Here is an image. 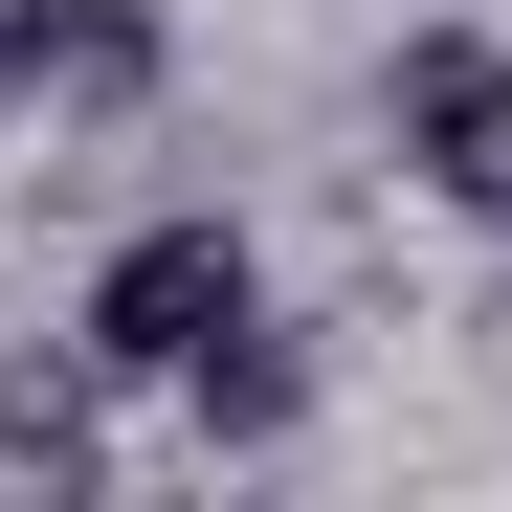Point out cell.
Wrapping results in <instances>:
<instances>
[{"instance_id": "cell-1", "label": "cell", "mask_w": 512, "mask_h": 512, "mask_svg": "<svg viewBox=\"0 0 512 512\" xmlns=\"http://www.w3.org/2000/svg\"><path fill=\"white\" fill-rule=\"evenodd\" d=\"M245 312H268V245H245L223 201H156V223H112V268H90V312H67V334H90L112 379H201Z\"/></svg>"}, {"instance_id": "cell-2", "label": "cell", "mask_w": 512, "mask_h": 512, "mask_svg": "<svg viewBox=\"0 0 512 512\" xmlns=\"http://www.w3.org/2000/svg\"><path fill=\"white\" fill-rule=\"evenodd\" d=\"M379 134H401V179H423V201L512 223V45H490V23H401V67H379Z\"/></svg>"}, {"instance_id": "cell-3", "label": "cell", "mask_w": 512, "mask_h": 512, "mask_svg": "<svg viewBox=\"0 0 512 512\" xmlns=\"http://www.w3.org/2000/svg\"><path fill=\"white\" fill-rule=\"evenodd\" d=\"M0 90L23 112H134L156 90V0H0Z\"/></svg>"}, {"instance_id": "cell-4", "label": "cell", "mask_w": 512, "mask_h": 512, "mask_svg": "<svg viewBox=\"0 0 512 512\" xmlns=\"http://www.w3.org/2000/svg\"><path fill=\"white\" fill-rule=\"evenodd\" d=\"M90 446H112V357H90V334H67V357H0V468L90 490Z\"/></svg>"}, {"instance_id": "cell-5", "label": "cell", "mask_w": 512, "mask_h": 512, "mask_svg": "<svg viewBox=\"0 0 512 512\" xmlns=\"http://www.w3.org/2000/svg\"><path fill=\"white\" fill-rule=\"evenodd\" d=\"M179 401H201V446H290V423H312V334H268V312H245Z\"/></svg>"}]
</instances>
